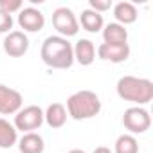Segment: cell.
Returning <instances> with one entry per match:
<instances>
[{"mask_svg": "<svg viewBox=\"0 0 153 153\" xmlns=\"http://www.w3.org/2000/svg\"><path fill=\"white\" fill-rule=\"evenodd\" d=\"M24 7L22 0H0V9L7 15H13V13H18L20 9Z\"/></svg>", "mask_w": 153, "mask_h": 153, "instance_id": "d6986e66", "label": "cell"}, {"mask_svg": "<svg viewBox=\"0 0 153 153\" xmlns=\"http://www.w3.org/2000/svg\"><path fill=\"white\" fill-rule=\"evenodd\" d=\"M112 7H114V16L117 20V24H121V25H130V24L137 22V18H139L137 7L131 2H117Z\"/></svg>", "mask_w": 153, "mask_h": 153, "instance_id": "5bb4252c", "label": "cell"}, {"mask_svg": "<svg viewBox=\"0 0 153 153\" xmlns=\"http://www.w3.org/2000/svg\"><path fill=\"white\" fill-rule=\"evenodd\" d=\"M67 153H85L83 149H78V148H76V149H70V151H67Z\"/></svg>", "mask_w": 153, "mask_h": 153, "instance_id": "603a6c76", "label": "cell"}, {"mask_svg": "<svg viewBox=\"0 0 153 153\" xmlns=\"http://www.w3.org/2000/svg\"><path fill=\"white\" fill-rule=\"evenodd\" d=\"M92 153H114V151H112L110 148H106V146H97Z\"/></svg>", "mask_w": 153, "mask_h": 153, "instance_id": "7402d4cb", "label": "cell"}, {"mask_svg": "<svg viewBox=\"0 0 153 153\" xmlns=\"http://www.w3.org/2000/svg\"><path fill=\"white\" fill-rule=\"evenodd\" d=\"M18 142V131L16 128L4 117H0V148L9 149Z\"/></svg>", "mask_w": 153, "mask_h": 153, "instance_id": "e0dca14e", "label": "cell"}, {"mask_svg": "<svg viewBox=\"0 0 153 153\" xmlns=\"http://www.w3.org/2000/svg\"><path fill=\"white\" fill-rule=\"evenodd\" d=\"M115 90L121 99L130 101L135 106H144L153 99V83L146 78L123 76L115 85Z\"/></svg>", "mask_w": 153, "mask_h": 153, "instance_id": "7a4b0ae2", "label": "cell"}, {"mask_svg": "<svg viewBox=\"0 0 153 153\" xmlns=\"http://www.w3.org/2000/svg\"><path fill=\"white\" fill-rule=\"evenodd\" d=\"M43 124V110L38 106V105H29V106H24L20 108L16 114H15V123L13 126L16 128V131H24V133H29V131H36L40 130V126Z\"/></svg>", "mask_w": 153, "mask_h": 153, "instance_id": "277c9868", "label": "cell"}, {"mask_svg": "<svg viewBox=\"0 0 153 153\" xmlns=\"http://www.w3.org/2000/svg\"><path fill=\"white\" fill-rule=\"evenodd\" d=\"M42 61L51 67V68H70L74 63V51H72V43L63 38V36H49L43 40L42 43V51H40Z\"/></svg>", "mask_w": 153, "mask_h": 153, "instance_id": "6da1fadb", "label": "cell"}, {"mask_svg": "<svg viewBox=\"0 0 153 153\" xmlns=\"http://www.w3.org/2000/svg\"><path fill=\"white\" fill-rule=\"evenodd\" d=\"M67 108L61 103H51L47 110L43 112V123H47L51 128H61L67 123Z\"/></svg>", "mask_w": 153, "mask_h": 153, "instance_id": "7c38bea8", "label": "cell"}, {"mask_svg": "<svg viewBox=\"0 0 153 153\" xmlns=\"http://www.w3.org/2000/svg\"><path fill=\"white\" fill-rule=\"evenodd\" d=\"M18 149L20 153H43L45 149L43 137L36 131L24 133L22 139H18Z\"/></svg>", "mask_w": 153, "mask_h": 153, "instance_id": "4fadbf2b", "label": "cell"}, {"mask_svg": "<svg viewBox=\"0 0 153 153\" xmlns=\"http://www.w3.org/2000/svg\"><path fill=\"white\" fill-rule=\"evenodd\" d=\"M67 114L76 121L92 119L101 112V99L92 90H79L74 92L67 99Z\"/></svg>", "mask_w": 153, "mask_h": 153, "instance_id": "3957f363", "label": "cell"}, {"mask_svg": "<svg viewBox=\"0 0 153 153\" xmlns=\"http://www.w3.org/2000/svg\"><path fill=\"white\" fill-rule=\"evenodd\" d=\"M78 24H79L85 31H88V33H99V31H103V27H105L103 15L92 11L90 7H87V9L81 11V16H79V20H78Z\"/></svg>", "mask_w": 153, "mask_h": 153, "instance_id": "9a60e30c", "label": "cell"}, {"mask_svg": "<svg viewBox=\"0 0 153 153\" xmlns=\"http://www.w3.org/2000/svg\"><path fill=\"white\" fill-rule=\"evenodd\" d=\"M72 51H74V61H78L83 67L92 65L94 59H96V45L88 38L78 40L76 45H72Z\"/></svg>", "mask_w": 153, "mask_h": 153, "instance_id": "8fae6325", "label": "cell"}, {"mask_svg": "<svg viewBox=\"0 0 153 153\" xmlns=\"http://www.w3.org/2000/svg\"><path fill=\"white\" fill-rule=\"evenodd\" d=\"M103 43H128V31L117 22H110L103 27Z\"/></svg>", "mask_w": 153, "mask_h": 153, "instance_id": "2e32d148", "label": "cell"}, {"mask_svg": "<svg viewBox=\"0 0 153 153\" xmlns=\"http://www.w3.org/2000/svg\"><path fill=\"white\" fill-rule=\"evenodd\" d=\"M114 153H139V142L135 135H130V133L119 135L114 146Z\"/></svg>", "mask_w": 153, "mask_h": 153, "instance_id": "ac0fdd59", "label": "cell"}, {"mask_svg": "<svg viewBox=\"0 0 153 153\" xmlns=\"http://www.w3.org/2000/svg\"><path fill=\"white\" fill-rule=\"evenodd\" d=\"M88 6H90V9L92 11H96V13H105V11H108V9H112V0H90L88 2Z\"/></svg>", "mask_w": 153, "mask_h": 153, "instance_id": "ffe728a7", "label": "cell"}, {"mask_svg": "<svg viewBox=\"0 0 153 153\" xmlns=\"http://www.w3.org/2000/svg\"><path fill=\"white\" fill-rule=\"evenodd\" d=\"M4 51L11 58H22L29 51V38L24 31H11L4 38Z\"/></svg>", "mask_w": 153, "mask_h": 153, "instance_id": "9c48e42d", "label": "cell"}, {"mask_svg": "<svg viewBox=\"0 0 153 153\" xmlns=\"http://www.w3.org/2000/svg\"><path fill=\"white\" fill-rule=\"evenodd\" d=\"M52 25L58 31V36H63L67 40L70 36H76L78 31H79L78 18H76L74 11L68 9V7H58V9H54V13H52Z\"/></svg>", "mask_w": 153, "mask_h": 153, "instance_id": "8992f818", "label": "cell"}, {"mask_svg": "<svg viewBox=\"0 0 153 153\" xmlns=\"http://www.w3.org/2000/svg\"><path fill=\"white\" fill-rule=\"evenodd\" d=\"M123 124L130 131V135H140V133H146L149 130L151 115L142 106H130L128 110H124Z\"/></svg>", "mask_w": 153, "mask_h": 153, "instance_id": "5b68a950", "label": "cell"}, {"mask_svg": "<svg viewBox=\"0 0 153 153\" xmlns=\"http://www.w3.org/2000/svg\"><path fill=\"white\" fill-rule=\"evenodd\" d=\"M18 25L24 33H40L45 25V16L36 7H22L18 11Z\"/></svg>", "mask_w": 153, "mask_h": 153, "instance_id": "52a82bcc", "label": "cell"}, {"mask_svg": "<svg viewBox=\"0 0 153 153\" xmlns=\"http://www.w3.org/2000/svg\"><path fill=\"white\" fill-rule=\"evenodd\" d=\"M13 29V16L0 9V33H11Z\"/></svg>", "mask_w": 153, "mask_h": 153, "instance_id": "44dd1931", "label": "cell"}, {"mask_svg": "<svg viewBox=\"0 0 153 153\" xmlns=\"http://www.w3.org/2000/svg\"><path fill=\"white\" fill-rule=\"evenodd\" d=\"M24 105V97L18 90L0 85V115H15Z\"/></svg>", "mask_w": 153, "mask_h": 153, "instance_id": "ba28073f", "label": "cell"}, {"mask_svg": "<svg viewBox=\"0 0 153 153\" xmlns=\"http://www.w3.org/2000/svg\"><path fill=\"white\" fill-rule=\"evenodd\" d=\"M97 56L110 63H123L130 58V45L128 43H101L96 49Z\"/></svg>", "mask_w": 153, "mask_h": 153, "instance_id": "30bf717a", "label": "cell"}]
</instances>
